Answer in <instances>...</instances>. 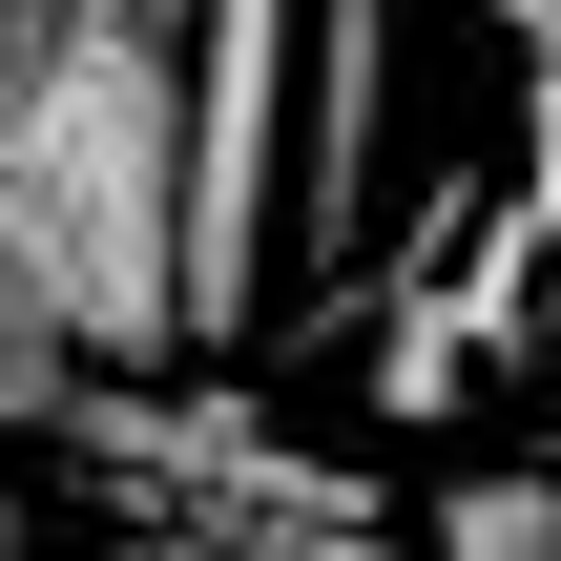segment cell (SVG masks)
Wrapping results in <instances>:
<instances>
[{
	"label": "cell",
	"mask_w": 561,
	"mask_h": 561,
	"mask_svg": "<svg viewBox=\"0 0 561 561\" xmlns=\"http://www.w3.org/2000/svg\"><path fill=\"white\" fill-rule=\"evenodd\" d=\"M62 479H104L125 520H167L208 561H396V520H375L354 458L271 437L250 396H167V375H83L62 396Z\"/></svg>",
	"instance_id": "cell-1"
},
{
	"label": "cell",
	"mask_w": 561,
	"mask_h": 561,
	"mask_svg": "<svg viewBox=\"0 0 561 561\" xmlns=\"http://www.w3.org/2000/svg\"><path fill=\"white\" fill-rule=\"evenodd\" d=\"M437 561H561V479H520V458H479V479L437 500Z\"/></svg>",
	"instance_id": "cell-2"
},
{
	"label": "cell",
	"mask_w": 561,
	"mask_h": 561,
	"mask_svg": "<svg viewBox=\"0 0 561 561\" xmlns=\"http://www.w3.org/2000/svg\"><path fill=\"white\" fill-rule=\"evenodd\" d=\"M62 396H83V333L0 312V458H21V437H62Z\"/></svg>",
	"instance_id": "cell-3"
},
{
	"label": "cell",
	"mask_w": 561,
	"mask_h": 561,
	"mask_svg": "<svg viewBox=\"0 0 561 561\" xmlns=\"http://www.w3.org/2000/svg\"><path fill=\"white\" fill-rule=\"evenodd\" d=\"M62 21H83V0H0V125L42 104V62H62Z\"/></svg>",
	"instance_id": "cell-4"
},
{
	"label": "cell",
	"mask_w": 561,
	"mask_h": 561,
	"mask_svg": "<svg viewBox=\"0 0 561 561\" xmlns=\"http://www.w3.org/2000/svg\"><path fill=\"white\" fill-rule=\"evenodd\" d=\"M479 21H500V42H520V62H561V0H479Z\"/></svg>",
	"instance_id": "cell-5"
},
{
	"label": "cell",
	"mask_w": 561,
	"mask_h": 561,
	"mask_svg": "<svg viewBox=\"0 0 561 561\" xmlns=\"http://www.w3.org/2000/svg\"><path fill=\"white\" fill-rule=\"evenodd\" d=\"M0 561H42V541H21V458H0Z\"/></svg>",
	"instance_id": "cell-6"
},
{
	"label": "cell",
	"mask_w": 561,
	"mask_h": 561,
	"mask_svg": "<svg viewBox=\"0 0 561 561\" xmlns=\"http://www.w3.org/2000/svg\"><path fill=\"white\" fill-rule=\"evenodd\" d=\"M167 561H208V541H167Z\"/></svg>",
	"instance_id": "cell-7"
}]
</instances>
